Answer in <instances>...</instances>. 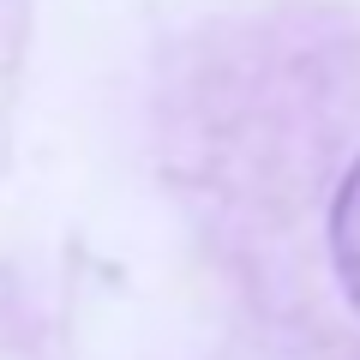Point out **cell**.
<instances>
[{
    "mask_svg": "<svg viewBox=\"0 0 360 360\" xmlns=\"http://www.w3.org/2000/svg\"><path fill=\"white\" fill-rule=\"evenodd\" d=\"M319 240H324V270H330L336 295H342L348 319L360 324V144L330 180V198H324V222H319Z\"/></svg>",
    "mask_w": 360,
    "mask_h": 360,
    "instance_id": "obj_1",
    "label": "cell"
}]
</instances>
